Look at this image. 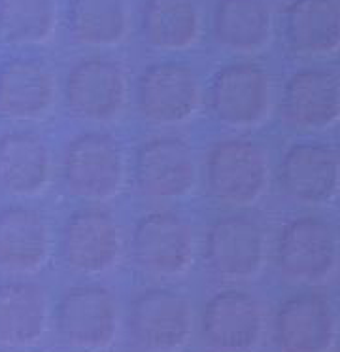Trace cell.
<instances>
[{
    "mask_svg": "<svg viewBox=\"0 0 340 352\" xmlns=\"http://www.w3.org/2000/svg\"><path fill=\"white\" fill-rule=\"evenodd\" d=\"M271 184V161L263 146L246 138H225L206 155V186L221 205H256Z\"/></svg>",
    "mask_w": 340,
    "mask_h": 352,
    "instance_id": "obj_1",
    "label": "cell"
},
{
    "mask_svg": "<svg viewBox=\"0 0 340 352\" xmlns=\"http://www.w3.org/2000/svg\"><path fill=\"white\" fill-rule=\"evenodd\" d=\"M127 163L120 140L108 133H83L68 142L63 155V180L70 195L102 203L125 184Z\"/></svg>",
    "mask_w": 340,
    "mask_h": 352,
    "instance_id": "obj_2",
    "label": "cell"
},
{
    "mask_svg": "<svg viewBox=\"0 0 340 352\" xmlns=\"http://www.w3.org/2000/svg\"><path fill=\"white\" fill-rule=\"evenodd\" d=\"M276 263L289 283H325L339 263L337 230L317 216H297L289 220L278 235Z\"/></svg>",
    "mask_w": 340,
    "mask_h": 352,
    "instance_id": "obj_3",
    "label": "cell"
},
{
    "mask_svg": "<svg viewBox=\"0 0 340 352\" xmlns=\"http://www.w3.org/2000/svg\"><path fill=\"white\" fill-rule=\"evenodd\" d=\"M195 233L191 223L174 212H150L135 226L131 250L138 269L159 280H174L195 261Z\"/></svg>",
    "mask_w": 340,
    "mask_h": 352,
    "instance_id": "obj_4",
    "label": "cell"
},
{
    "mask_svg": "<svg viewBox=\"0 0 340 352\" xmlns=\"http://www.w3.org/2000/svg\"><path fill=\"white\" fill-rule=\"evenodd\" d=\"M201 102V80L185 63H153L136 82V108L151 125L172 127L189 122Z\"/></svg>",
    "mask_w": 340,
    "mask_h": 352,
    "instance_id": "obj_5",
    "label": "cell"
},
{
    "mask_svg": "<svg viewBox=\"0 0 340 352\" xmlns=\"http://www.w3.org/2000/svg\"><path fill=\"white\" fill-rule=\"evenodd\" d=\"M212 116L229 129L263 125L272 110V82L257 65L233 63L212 76L208 85Z\"/></svg>",
    "mask_w": 340,
    "mask_h": 352,
    "instance_id": "obj_6",
    "label": "cell"
},
{
    "mask_svg": "<svg viewBox=\"0 0 340 352\" xmlns=\"http://www.w3.org/2000/svg\"><path fill=\"white\" fill-rule=\"evenodd\" d=\"M195 313L185 294L166 288L142 292L127 314L131 341L148 351H178L189 343Z\"/></svg>",
    "mask_w": 340,
    "mask_h": 352,
    "instance_id": "obj_7",
    "label": "cell"
},
{
    "mask_svg": "<svg viewBox=\"0 0 340 352\" xmlns=\"http://www.w3.org/2000/svg\"><path fill=\"white\" fill-rule=\"evenodd\" d=\"M60 339L76 349H108L117 339L121 313L117 299L104 286L83 284L67 290L55 309Z\"/></svg>",
    "mask_w": 340,
    "mask_h": 352,
    "instance_id": "obj_8",
    "label": "cell"
},
{
    "mask_svg": "<svg viewBox=\"0 0 340 352\" xmlns=\"http://www.w3.org/2000/svg\"><path fill=\"white\" fill-rule=\"evenodd\" d=\"M267 233L248 216L218 218L206 231L204 260L212 273L229 283H249L267 263Z\"/></svg>",
    "mask_w": 340,
    "mask_h": 352,
    "instance_id": "obj_9",
    "label": "cell"
},
{
    "mask_svg": "<svg viewBox=\"0 0 340 352\" xmlns=\"http://www.w3.org/2000/svg\"><path fill=\"white\" fill-rule=\"evenodd\" d=\"M127 72L106 57H87L68 70L65 104L68 114L89 123L113 122L127 102Z\"/></svg>",
    "mask_w": 340,
    "mask_h": 352,
    "instance_id": "obj_10",
    "label": "cell"
},
{
    "mask_svg": "<svg viewBox=\"0 0 340 352\" xmlns=\"http://www.w3.org/2000/svg\"><path fill=\"white\" fill-rule=\"evenodd\" d=\"M196 176L195 155L183 138L155 137L136 150L133 178L148 199H185L195 190Z\"/></svg>",
    "mask_w": 340,
    "mask_h": 352,
    "instance_id": "obj_11",
    "label": "cell"
},
{
    "mask_svg": "<svg viewBox=\"0 0 340 352\" xmlns=\"http://www.w3.org/2000/svg\"><path fill=\"white\" fill-rule=\"evenodd\" d=\"M123 254L117 222L102 210H78L60 233V256L78 275L98 276L112 271Z\"/></svg>",
    "mask_w": 340,
    "mask_h": 352,
    "instance_id": "obj_12",
    "label": "cell"
},
{
    "mask_svg": "<svg viewBox=\"0 0 340 352\" xmlns=\"http://www.w3.org/2000/svg\"><path fill=\"white\" fill-rule=\"evenodd\" d=\"M203 337L218 351H251L264 331L263 307L238 288L216 292L203 309Z\"/></svg>",
    "mask_w": 340,
    "mask_h": 352,
    "instance_id": "obj_13",
    "label": "cell"
},
{
    "mask_svg": "<svg viewBox=\"0 0 340 352\" xmlns=\"http://www.w3.org/2000/svg\"><path fill=\"white\" fill-rule=\"evenodd\" d=\"M282 118L297 131L317 133L340 122V76L327 69H301L286 80Z\"/></svg>",
    "mask_w": 340,
    "mask_h": 352,
    "instance_id": "obj_14",
    "label": "cell"
},
{
    "mask_svg": "<svg viewBox=\"0 0 340 352\" xmlns=\"http://www.w3.org/2000/svg\"><path fill=\"white\" fill-rule=\"evenodd\" d=\"M282 188L289 199L306 207H324L340 192V155L317 142L293 144L280 165Z\"/></svg>",
    "mask_w": 340,
    "mask_h": 352,
    "instance_id": "obj_15",
    "label": "cell"
},
{
    "mask_svg": "<svg viewBox=\"0 0 340 352\" xmlns=\"http://www.w3.org/2000/svg\"><path fill=\"white\" fill-rule=\"evenodd\" d=\"M52 228L36 208L10 205L0 208V271L34 275L52 256Z\"/></svg>",
    "mask_w": 340,
    "mask_h": 352,
    "instance_id": "obj_16",
    "label": "cell"
},
{
    "mask_svg": "<svg viewBox=\"0 0 340 352\" xmlns=\"http://www.w3.org/2000/svg\"><path fill=\"white\" fill-rule=\"evenodd\" d=\"M57 97V82L45 63L17 57L0 65V114L17 122H32L49 114Z\"/></svg>",
    "mask_w": 340,
    "mask_h": 352,
    "instance_id": "obj_17",
    "label": "cell"
},
{
    "mask_svg": "<svg viewBox=\"0 0 340 352\" xmlns=\"http://www.w3.org/2000/svg\"><path fill=\"white\" fill-rule=\"evenodd\" d=\"M337 320L319 296H297L284 301L274 316V343L280 351L319 352L335 344Z\"/></svg>",
    "mask_w": 340,
    "mask_h": 352,
    "instance_id": "obj_18",
    "label": "cell"
},
{
    "mask_svg": "<svg viewBox=\"0 0 340 352\" xmlns=\"http://www.w3.org/2000/svg\"><path fill=\"white\" fill-rule=\"evenodd\" d=\"M52 178V152L38 133L0 135V190L15 197H34Z\"/></svg>",
    "mask_w": 340,
    "mask_h": 352,
    "instance_id": "obj_19",
    "label": "cell"
},
{
    "mask_svg": "<svg viewBox=\"0 0 340 352\" xmlns=\"http://www.w3.org/2000/svg\"><path fill=\"white\" fill-rule=\"evenodd\" d=\"M212 34L225 52L261 54L274 36L269 0H218L212 12Z\"/></svg>",
    "mask_w": 340,
    "mask_h": 352,
    "instance_id": "obj_20",
    "label": "cell"
},
{
    "mask_svg": "<svg viewBox=\"0 0 340 352\" xmlns=\"http://www.w3.org/2000/svg\"><path fill=\"white\" fill-rule=\"evenodd\" d=\"M49 324V299L30 280L0 284V346L21 349L42 341Z\"/></svg>",
    "mask_w": 340,
    "mask_h": 352,
    "instance_id": "obj_21",
    "label": "cell"
},
{
    "mask_svg": "<svg viewBox=\"0 0 340 352\" xmlns=\"http://www.w3.org/2000/svg\"><path fill=\"white\" fill-rule=\"evenodd\" d=\"M284 36L302 57H329L340 52V0H293L286 10Z\"/></svg>",
    "mask_w": 340,
    "mask_h": 352,
    "instance_id": "obj_22",
    "label": "cell"
},
{
    "mask_svg": "<svg viewBox=\"0 0 340 352\" xmlns=\"http://www.w3.org/2000/svg\"><path fill=\"white\" fill-rule=\"evenodd\" d=\"M142 36L159 52H185L201 38L196 0H144Z\"/></svg>",
    "mask_w": 340,
    "mask_h": 352,
    "instance_id": "obj_23",
    "label": "cell"
},
{
    "mask_svg": "<svg viewBox=\"0 0 340 352\" xmlns=\"http://www.w3.org/2000/svg\"><path fill=\"white\" fill-rule=\"evenodd\" d=\"M68 32L87 47H113L127 38L131 0H70Z\"/></svg>",
    "mask_w": 340,
    "mask_h": 352,
    "instance_id": "obj_24",
    "label": "cell"
},
{
    "mask_svg": "<svg viewBox=\"0 0 340 352\" xmlns=\"http://www.w3.org/2000/svg\"><path fill=\"white\" fill-rule=\"evenodd\" d=\"M57 23L59 0H0V38L8 44H45Z\"/></svg>",
    "mask_w": 340,
    "mask_h": 352,
    "instance_id": "obj_25",
    "label": "cell"
}]
</instances>
